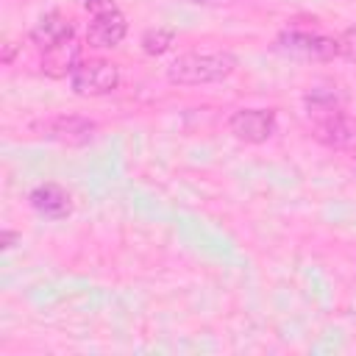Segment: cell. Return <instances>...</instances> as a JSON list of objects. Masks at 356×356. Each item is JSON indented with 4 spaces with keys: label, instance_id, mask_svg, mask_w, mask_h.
<instances>
[{
    "label": "cell",
    "instance_id": "cell-1",
    "mask_svg": "<svg viewBox=\"0 0 356 356\" xmlns=\"http://www.w3.org/2000/svg\"><path fill=\"white\" fill-rule=\"evenodd\" d=\"M236 70V56L231 53H184L170 61L167 81L178 86H203L228 78Z\"/></svg>",
    "mask_w": 356,
    "mask_h": 356
},
{
    "label": "cell",
    "instance_id": "cell-16",
    "mask_svg": "<svg viewBox=\"0 0 356 356\" xmlns=\"http://www.w3.org/2000/svg\"><path fill=\"white\" fill-rule=\"evenodd\" d=\"M186 3H200V6H209V3H222V0H186Z\"/></svg>",
    "mask_w": 356,
    "mask_h": 356
},
{
    "label": "cell",
    "instance_id": "cell-11",
    "mask_svg": "<svg viewBox=\"0 0 356 356\" xmlns=\"http://www.w3.org/2000/svg\"><path fill=\"white\" fill-rule=\"evenodd\" d=\"M81 56V50H78V44L70 39V42H64V44H56V47H50V50H42V70L47 72V75H53V78H61V75H70L75 67H78V58Z\"/></svg>",
    "mask_w": 356,
    "mask_h": 356
},
{
    "label": "cell",
    "instance_id": "cell-10",
    "mask_svg": "<svg viewBox=\"0 0 356 356\" xmlns=\"http://www.w3.org/2000/svg\"><path fill=\"white\" fill-rule=\"evenodd\" d=\"M303 106H306V114L312 122H323V120H331V117H339L345 114V95L337 92V89H312L306 97H303Z\"/></svg>",
    "mask_w": 356,
    "mask_h": 356
},
{
    "label": "cell",
    "instance_id": "cell-12",
    "mask_svg": "<svg viewBox=\"0 0 356 356\" xmlns=\"http://www.w3.org/2000/svg\"><path fill=\"white\" fill-rule=\"evenodd\" d=\"M172 42H175V31H172V28H150V31L142 33V50H145L147 56H161V53H167V50L172 47Z\"/></svg>",
    "mask_w": 356,
    "mask_h": 356
},
{
    "label": "cell",
    "instance_id": "cell-8",
    "mask_svg": "<svg viewBox=\"0 0 356 356\" xmlns=\"http://www.w3.org/2000/svg\"><path fill=\"white\" fill-rule=\"evenodd\" d=\"M72 33H75L72 22H70L64 14L50 11V14H44V17L31 28V42H33L39 50H50V47H56V44L70 42Z\"/></svg>",
    "mask_w": 356,
    "mask_h": 356
},
{
    "label": "cell",
    "instance_id": "cell-6",
    "mask_svg": "<svg viewBox=\"0 0 356 356\" xmlns=\"http://www.w3.org/2000/svg\"><path fill=\"white\" fill-rule=\"evenodd\" d=\"M42 136L56 139V142H67V145H81L89 142L95 134V122L86 117H53L47 122L39 125Z\"/></svg>",
    "mask_w": 356,
    "mask_h": 356
},
{
    "label": "cell",
    "instance_id": "cell-14",
    "mask_svg": "<svg viewBox=\"0 0 356 356\" xmlns=\"http://www.w3.org/2000/svg\"><path fill=\"white\" fill-rule=\"evenodd\" d=\"M14 239H17V234L3 231V248H6V250H8V248H14Z\"/></svg>",
    "mask_w": 356,
    "mask_h": 356
},
{
    "label": "cell",
    "instance_id": "cell-2",
    "mask_svg": "<svg viewBox=\"0 0 356 356\" xmlns=\"http://www.w3.org/2000/svg\"><path fill=\"white\" fill-rule=\"evenodd\" d=\"M120 86V67L106 58H89L78 61V67L70 72V89L81 97H100Z\"/></svg>",
    "mask_w": 356,
    "mask_h": 356
},
{
    "label": "cell",
    "instance_id": "cell-4",
    "mask_svg": "<svg viewBox=\"0 0 356 356\" xmlns=\"http://www.w3.org/2000/svg\"><path fill=\"white\" fill-rule=\"evenodd\" d=\"M278 128V117L273 108H239L228 117V131L250 145L267 142Z\"/></svg>",
    "mask_w": 356,
    "mask_h": 356
},
{
    "label": "cell",
    "instance_id": "cell-5",
    "mask_svg": "<svg viewBox=\"0 0 356 356\" xmlns=\"http://www.w3.org/2000/svg\"><path fill=\"white\" fill-rule=\"evenodd\" d=\"M125 33H128V22H125L122 11L114 6V8H106L92 17L89 28H86V42L92 47L106 50V47H117L125 39Z\"/></svg>",
    "mask_w": 356,
    "mask_h": 356
},
{
    "label": "cell",
    "instance_id": "cell-3",
    "mask_svg": "<svg viewBox=\"0 0 356 356\" xmlns=\"http://www.w3.org/2000/svg\"><path fill=\"white\" fill-rule=\"evenodd\" d=\"M275 50L286 53L292 58H303V61H331L342 53V44L331 36H320V33H306V31H284L275 39Z\"/></svg>",
    "mask_w": 356,
    "mask_h": 356
},
{
    "label": "cell",
    "instance_id": "cell-9",
    "mask_svg": "<svg viewBox=\"0 0 356 356\" xmlns=\"http://www.w3.org/2000/svg\"><path fill=\"white\" fill-rule=\"evenodd\" d=\"M28 200H31V206H33L42 217H47V220H61V217H67L70 209H72L70 195H67L58 184H42V186H36V189L28 195Z\"/></svg>",
    "mask_w": 356,
    "mask_h": 356
},
{
    "label": "cell",
    "instance_id": "cell-13",
    "mask_svg": "<svg viewBox=\"0 0 356 356\" xmlns=\"http://www.w3.org/2000/svg\"><path fill=\"white\" fill-rule=\"evenodd\" d=\"M83 6H86L92 14H100V11H106V8H114L111 0H83Z\"/></svg>",
    "mask_w": 356,
    "mask_h": 356
},
{
    "label": "cell",
    "instance_id": "cell-15",
    "mask_svg": "<svg viewBox=\"0 0 356 356\" xmlns=\"http://www.w3.org/2000/svg\"><path fill=\"white\" fill-rule=\"evenodd\" d=\"M11 58H14V42H8V44H6V53H3V61H6V64H8Z\"/></svg>",
    "mask_w": 356,
    "mask_h": 356
},
{
    "label": "cell",
    "instance_id": "cell-7",
    "mask_svg": "<svg viewBox=\"0 0 356 356\" xmlns=\"http://www.w3.org/2000/svg\"><path fill=\"white\" fill-rule=\"evenodd\" d=\"M312 134L317 142L337 147V150H353L356 147V120L339 114L323 122H312Z\"/></svg>",
    "mask_w": 356,
    "mask_h": 356
}]
</instances>
